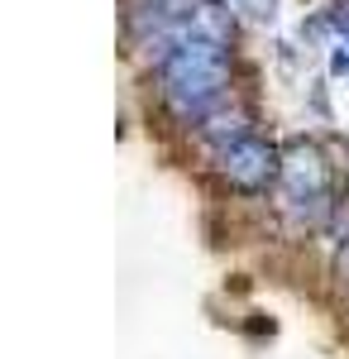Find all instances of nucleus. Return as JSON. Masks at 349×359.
I'll return each instance as SVG.
<instances>
[{
	"label": "nucleus",
	"instance_id": "nucleus-1",
	"mask_svg": "<svg viewBox=\"0 0 349 359\" xmlns=\"http://www.w3.org/2000/svg\"><path fill=\"white\" fill-rule=\"evenodd\" d=\"M230 82V62L220 39H187L182 48H172L167 67H163V96L177 115H201L225 96Z\"/></svg>",
	"mask_w": 349,
	"mask_h": 359
},
{
	"label": "nucleus",
	"instance_id": "nucleus-2",
	"mask_svg": "<svg viewBox=\"0 0 349 359\" xmlns=\"http://www.w3.org/2000/svg\"><path fill=\"white\" fill-rule=\"evenodd\" d=\"M220 172L240 187V192H264L273 177H278V149L264 144L259 135H244L235 144L220 149Z\"/></svg>",
	"mask_w": 349,
	"mask_h": 359
},
{
	"label": "nucleus",
	"instance_id": "nucleus-3",
	"mask_svg": "<svg viewBox=\"0 0 349 359\" xmlns=\"http://www.w3.org/2000/svg\"><path fill=\"white\" fill-rule=\"evenodd\" d=\"M240 5H249V15H259V20L273 15V0H240Z\"/></svg>",
	"mask_w": 349,
	"mask_h": 359
}]
</instances>
